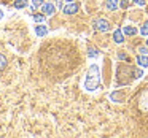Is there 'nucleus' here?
Listing matches in <instances>:
<instances>
[{"label": "nucleus", "instance_id": "1", "mask_svg": "<svg viewBox=\"0 0 148 138\" xmlns=\"http://www.w3.org/2000/svg\"><path fill=\"white\" fill-rule=\"evenodd\" d=\"M99 86H100V68L94 64L88 70L86 80H84V89L89 90V92H94Z\"/></svg>", "mask_w": 148, "mask_h": 138}, {"label": "nucleus", "instance_id": "2", "mask_svg": "<svg viewBox=\"0 0 148 138\" xmlns=\"http://www.w3.org/2000/svg\"><path fill=\"white\" fill-rule=\"evenodd\" d=\"M92 27L94 30H97V32H108L110 30V24L107 19H96L92 22Z\"/></svg>", "mask_w": 148, "mask_h": 138}, {"label": "nucleus", "instance_id": "3", "mask_svg": "<svg viewBox=\"0 0 148 138\" xmlns=\"http://www.w3.org/2000/svg\"><path fill=\"white\" fill-rule=\"evenodd\" d=\"M42 11L45 16H53V14L56 13V5L51 3V2H48V3H43L42 5Z\"/></svg>", "mask_w": 148, "mask_h": 138}, {"label": "nucleus", "instance_id": "4", "mask_svg": "<svg viewBox=\"0 0 148 138\" xmlns=\"http://www.w3.org/2000/svg\"><path fill=\"white\" fill-rule=\"evenodd\" d=\"M64 14H67V16H70V14H75L78 11V5L77 3H73V2H70V3H67L64 7Z\"/></svg>", "mask_w": 148, "mask_h": 138}, {"label": "nucleus", "instance_id": "5", "mask_svg": "<svg viewBox=\"0 0 148 138\" xmlns=\"http://www.w3.org/2000/svg\"><path fill=\"white\" fill-rule=\"evenodd\" d=\"M113 40H115V43H118V45L124 43V32H123L121 29H116L115 32H113Z\"/></svg>", "mask_w": 148, "mask_h": 138}, {"label": "nucleus", "instance_id": "6", "mask_svg": "<svg viewBox=\"0 0 148 138\" xmlns=\"http://www.w3.org/2000/svg\"><path fill=\"white\" fill-rule=\"evenodd\" d=\"M105 7L108 11H116L119 7V2L118 0H105Z\"/></svg>", "mask_w": 148, "mask_h": 138}, {"label": "nucleus", "instance_id": "7", "mask_svg": "<svg viewBox=\"0 0 148 138\" xmlns=\"http://www.w3.org/2000/svg\"><path fill=\"white\" fill-rule=\"evenodd\" d=\"M137 64L142 68H148V54H140L137 57Z\"/></svg>", "mask_w": 148, "mask_h": 138}, {"label": "nucleus", "instance_id": "8", "mask_svg": "<svg viewBox=\"0 0 148 138\" xmlns=\"http://www.w3.org/2000/svg\"><path fill=\"white\" fill-rule=\"evenodd\" d=\"M35 33L38 37H46L48 35V27H46L45 24H38V26L35 27Z\"/></svg>", "mask_w": 148, "mask_h": 138}, {"label": "nucleus", "instance_id": "9", "mask_svg": "<svg viewBox=\"0 0 148 138\" xmlns=\"http://www.w3.org/2000/svg\"><path fill=\"white\" fill-rule=\"evenodd\" d=\"M123 32H124V35L134 37V35H137V32H138V30L135 29V27H132V26H126L124 29H123Z\"/></svg>", "mask_w": 148, "mask_h": 138}, {"label": "nucleus", "instance_id": "10", "mask_svg": "<svg viewBox=\"0 0 148 138\" xmlns=\"http://www.w3.org/2000/svg\"><path fill=\"white\" fill-rule=\"evenodd\" d=\"M13 7L16 8V10H23V8L27 7V0H14Z\"/></svg>", "mask_w": 148, "mask_h": 138}, {"label": "nucleus", "instance_id": "11", "mask_svg": "<svg viewBox=\"0 0 148 138\" xmlns=\"http://www.w3.org/2000/svg\"><path fill=\"white\" fill-rule=\"evenodd\" d=\"M140 35L148 37V21H147V22H143V26L140 27Z\"/></svg>", "mask_w": 148, "mask_h": 138}, {"label": "nucleus", "instance_id": "12", "mask_svg": "<svg viewBox=\"0 0 148 138\" xmlns=\"http://www.w3.org/2000/svg\"><path fill=\"white\" fill-rule=\"evenodd\" d=\"M88 56H89L91 59H94V57L99 56V51H97L96 48H89V49H88Z\"/></svg>", "mask_w": 148, "mask_h": 138}, {"label": "nucleus", "instance_id": "13", "mask_svg": "<svg viewBox=\"0 0 148 138\" xmlns=\"http://www.w3.org/2000/svg\"><path fill=\"white\" fill-rule=\"evenodd\" d=\"M5 67H7V57L3 54H0V71L3 70Z\"/></svg>", "mask_w": 148, "mask_h": 138}, {"label": "nucleus", "instance_id": "14", "mask_svg": "<svg viewBox=\"0 0 148 138\" xmlns=\"http://www.w3.org/2000/svg\"><path fill=\"white\" fill-rule=\"evenodd\" d=\"M43 3H45V0H32V5H34V7H35V8H42V5Z\"/></svg>", "mask_w": 148, "mask_h": 138}, {"label": "nucleus", "instance_id": "15", "mask_svg": "<svg viewBox=\"0 0 148 138\" xmlns=\"http://www.w3.org/2000/svg\"><path fill=\"white\" fill-rule=\"evenodd\" d=\"M34 19H35L37 22H43V21H45V16H43V14H34Z\"/></svg>", "mask_w": 148, "mask_h": 138}, {"label": "nucleus", "instance_id": "16", "mask_svg": "<svg viewBox=\"0 0 148 138\" xmlns=\"http://www.w3.org/2000/svg\"><path fill=\"white\" fill-rule=\"evenodd\" d=\"M132 2H134L135 5H138V7H145V3H147L145 0H132Z\"/></svg>", "mask_w": 148, "mask_h": 138}, {"label": "nucleus", "instance_id": "17", "mask_svg": "<svg viewBox=\"0 0 148 138\" xmlns=\"http://www.w3.org/2000/svg\"><path fill=\"white\" fill-rule=\"evenodd\" d=\"M127 0H123V2H121V3H119V7H121V8H127Z\"/></svg>", "mask_w": 148, "mask_h": 138}, {"label": "nucleus", "instance_id": "18", "mask_svg": "<svg viewBox=\"0 0 148 138\" xmlns=\"http://www.w3.org/2000/svg\"><path fill=\"white\" fill-rule=\"evenodd\" d=\"M142 75H143V71H142V70H137V71H135V78H140Z\"/></svg>", "mask_w": 148, "mask_h": 138}, {"label": "nucleus", "instance_id": "19", "mask_svg": "<svg viewBox=\"0 0 148 138\" xmlns=\"http://www.w3.org/2000/svg\"><path fill=\"white\" fill-rule=\"evenodd\" d=\"M140 54H148V48H140Z\"/></svg>", "mask_w": 148, "mask_h": 138}, {"label": "nucleus", "instance_id": "20", "mask_svg": "<svg viewBox=\"0 0 148 138\" xmlns=\"http://www.w3.org/2000/svg\"><path fill=\"white\" fill-rule=\"evenodd\" d=\"M2 18H3V10L0 8V19H2Z\"/></svg>", "mask_w": 148, "mask_h": 138}, {"label": "nucleus", "instance_id": "21", "mask_svg": "<svg viewBox=\"0 0 148 138\" xmlns=\"http://www.w3.org/2000/svg\"><path fill=\"white\" fill-rule=\"evenodd\" d=\"M65 2H67V3H70V2H73V0H65Z\"/></svg>", "mask_w": 148, "mask_h": 138}, {"label": "nucleus", "instance_id": "22", "mask_svg": "<svg viewBox=\"0 0 148 138\" xmlns=\"http://www.w3.org/2000/svg\"><path fill=\"white\" fill-rule=\"evenodd\" d=\"M147 45H148V38H147Z\"/></svg>", "mask_w": 148, "mask_h": 138}]
</instances>
